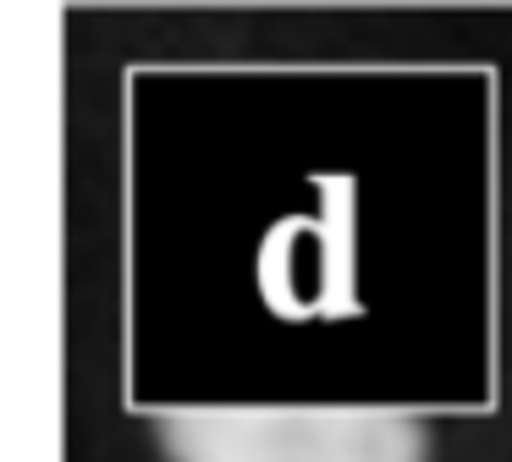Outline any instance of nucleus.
Instances as JSON below:
<instances>
[{
	"label": "nucleus",
	"mask_w": 512,
	"mask_h": 462,
	"mask_svg": "<svg viewBox=\"0 0 512 462\" xmlns=\"http://www.w3.org/2000/svg\"><path fill=\"white\" fill-rule=\"evenodd\" d=\"M160 446L171 462H424V429L386 407H182Z\"/></svg>",
	"instance_id": "1"
}]
</instances>
